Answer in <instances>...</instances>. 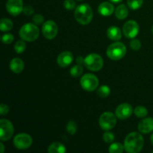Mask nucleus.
Instances as JSON below:
<instances>
[{"mask_svg":"<svg viewBox=\"0 0 153 153\" xmlns=\"http://www.w3.org/2000/svg\"><path fill=\"white\" fill-rule=\"evenodd\" d=\"M23 7L22 0H7L6 3V9L12 16H18L23 11Z\"/></svg>","mask_w":153,"mask_h":153,"instance_id":"obj_12","label":"nucleus"},{"mask_svg":"<svg viewBox=\"0 0 153 153\" xmlns=\"http://www.w3.org/2000/svg\"><path fill=\"white\" fill-rule=\"evenodd\" d=\"M13 28V22L10 19L2 18L0 22V29L1 31H10Z\"/></svg>","mask_w":153,"mask_h":153,"instance_id":"obj_21","label":"nucleus"},{"mask_svg":"<svg viewBox=\"0 0 153 153\" xmlns=\"http://www.w3.org/2000/svg\"><path fill=\"white\" fill-rule=\"evenodd\" d=\"M123 32L127 38H134L139 32V25L134 20L128 21L123 25Z\"/></svg>","mask_w":153,"mask_h":153,"instance_id":"obj_11","label":"nucleus"},{"mask_svg":"<svg viewBox=\"0 0 153 153\" xmlns=\"http://www.w3.org/2000/svg\"><path fill=\"white\" fill-rule=\"evenodd\" d=\"M78 1H82V0H78Z\"/></svg>","mask_w":153,"mask_h":153,"instance_id":"obj_41","label":"nucleus"},{"mask_svg":"<svg viewBox=\"0 0 153 153\" xmlns=\"http://www.w3.org/2000/svg\"><path fill=\"white\" fill-rule=\"evenodd\" d=\"M152 34H153V25H152Z\"/></svg>","mask_w":153,"mask_h":153,"instance_id":"obj_40","label":"nucleus"},{"mask_svg":"<svg viewBox=\"0 0 153 153\" xmlns=\"http://www.w3.org/2000/svg\"><path fill=\"white\" fill-rule=\"evenodd\" d=\"M67 151L64 144L59 142L52 143L48 148V152L49 153H64Z\"/></svg>","mask_w":153,"mask_h":153,"instance_id":"obj_20","label":"nucleus"},{"mask_svg":"<svg viewBox=\"0 0 153 153\" xmlns=\"http://www.w3.org/2000/svg\"><path fill=\"white\" fill-rule=\"evenodd\" d=\"M40 34V30L36 24L26 23L21 27L19 36L25 41L32 42L37 40Z\"/></svg>","mask_w":153,"mask_h":153,"instance_id":"obj_3","label":"nucleus"},{"mask_svg":"<svg viewBox=\"0 0 153 153\" xmlns=\"http://www.w3.org/2000/svg\"><path fill=\"white\" fill-rule=\"evenodd\" d=\"M14 40V37L12 34L7 33V34H4V35L1 37V41L4 43V44H10Z\"/></svg>","mask_w":153,"mask_h":153,"instance_id":"obj_30","label":"nucleus"},{"mask_svg":"<svg viewBox=\"0 0 153 153\" xmlns=\"http://www.w3.org/2000/svg\"><path fill=\"white\" fill-rule=\"evenodd\" d=\"M82 88L87 91H94L98 88L99 79L94 74L88 73L84 75L80 80Z\"/></svg>","mask_w":153,"mask_h":153,"instance_id":"obj_7","label":"nucleus"},{"mask_svg":"<svg viewBox=\"0 0 153 153\" xmlns=\"http://www.w3.org/2000/svg\"><path fill=\"white\" fill-rule=\"evenodd\" d=\"M132 112L133 108L131 105L128 103H123L118 105L115 114H116L117 117L119 119L126 120L130 117V116L132 114Z\"/></svg>","mask_w":153,"mask_h":153,"instance_id":"obj_13","label":"nucleus"},{"mask_svg":"<svg viewBox=\"0 0 153 153\" xmlns=\"http://www.w3.org/2000/svg\"><path fill=\"white\" fill-rule=\"evenodd\" d=\"M14 128L10 121L6 119L0 120V139L1 141H6L11 138Z\"/></svg>","mask_w":153,"mask_h":153,"instance_id":"obj_8","label":"nucleus"},{"mask_svg":"<svg viewBox=\"0 0 153 153\" xmlns=\"http://www.w3.org/2000/svg\"><path fill=\"white\" fill-rule=\"evenodd\" d=\"M43 34L48 40H52L56 37L58 31V28L57 24L52 20H48L43 24L42 28Z\"/></svg>","mask_w":153,"mask_h":153,"instance_id":"obj_10","label":"nucleus"},{"mask_svg":"<svg viewBox=\"0 0 153 153\" xmlns=\"http://www.w3.org/2000/svg\"><path fill=\"white\" fill-rule=\"evenodd\" d=\"M116 117L112 112H104L99 120V123L102 129L105 131L112 129L117 123Z\"/></svg>","mask_w":153,"mask_h":153,"instance_id":"obj_6","label":"nucleus"},{"mask_svg":"<svg viewBox=\"0 0 153 153\" xmlns=\"http://www.w3.org/2000/svg\"><path fill=\"white\" fill-rule=\"evenodd\" d=\"M134 113L136 117L139 118H143L146 117L148 114V110L144 107V106L139 105L134 108Z\"/></svg>","mask_w":153,"mask_h":153,"instance_id":"obj_23","label":"nucleus"},{"mask_svg":"<svg viewBox=\"0 0 153 153\" xmlns=\"http://www.w3.org/2000/svg\"><path fill=\"white\" fill-rule=\"evenodd\" d=\"M102 138L103 140H104L106 143H112V142L114 140L115 137L114 134L113 133L110 132V131H107V132L104 133Z\"/></svg>","mask_w":153,"mask_h":153,"instance_id":"obj_29","label":"nucleus"},{"mask_svg":"<svg viewBox=\"0 0 153 153\" xmlns=\"http://www.w3.org/2000/svg\"><path fill=\"white\" fill-rule=\"evenodd\" d=\"M23 13L26 16H30V15L33 14V13H34V8L31 5H25L23 7Z\"/></svg>","mask_w":153,"mask_h":153,"instance_id":"obj_34","label":"nucleus"},{"mask_svg":"<svg viewBox=\"0 0 153 153\" xmlns=\"http://www.w3.org/2000/svg\"><path fill=\"white\" fill-rule=\"evenodd\" d=\"M111 1H112V2L114 3H118V2H120L122 0H110Z\"/></svg>","mask_w":153,"mask_h":153,"instance_id":"obj_38","label":"nucleus"},{"mask_svg":"<svg viewBox=\"0 0 153 153\" xmlns=\"http://www.w3.org/2000/svg\"><path fill=\"white\" fill-rule=\"evenodd\" d=\"M32 20L36 25H40L43 22L44 19H43V16L41 14H35L33 16Z\"/></svg>","mask_w":153,"mask_h":153,"instance_id":"obj_33","label":"nucleus"},{"mask_svg":"<svg viewBox=\"0 0 153 153\" xmlns=\"http://www.w3.org/2000/svg\"><path fill=\"white\" fill-rule=\"evenodd\" d=\"M76 62H77L78 64H80V65L85 64V58H82V56H79L76 58Z\"/></svg>","mask_w":153,"mask_h":153,"instance_id":"obj_36","label":"nucleus"},{"mask_svg":"<svg viewBox=\"0 0 153 153\" xmlns=\"http://www.w3.org/2000/svg\"><path fill=\"white\" fill-rule=\"evenodd\" d=\"M75 18L79 23L82 25H88L93 19V10L88 4H82L78 6L75 10Z\"/></svg>","mask_w":153,"mask_h":153,"instance_id":"obj_2","label":"nucleus"},{"mask_svg":"<svg viewBox=\"0 0 153 153\" xmlns=\"http://www.w3.org/2000/svg\"><path fill=\"white\" fill-rule=\"evenodd\" d=\"M111 94V89L107 85H102L97 90V94L102 98H105L108 97Z\"/></svg>","mask_w":153,"mask_h":153,"instance_id":"obj_24","label":"nucleus"},{"mask_svg":"<svg viewBox=\"0 0 153 153\" xmlns=\"http://www.w3.org/2000/svg\"><path fill=\"white\" fill-rule=\"evenodd\" d=\"M138 130L143 134H148L153 131V118L147 117L139 123L137 126Z\"/></svg>","mask_w":153,"mask_h":153,"instance_id":"obj_15","label":"nucleus"},{"mask_svg":"<svg viewBox=\"0 0 153 153\" xmlns=\"http://www.w3.org/2000/svg\"><path fill=\"white\" fill-rule=\"evenodd\" d=\"M151 143H152V144L153 145V134L151 135Z\"/></svg>","mask_w":153,"mask_h":153,"instance_id":"obj_39","label":"nucleus"},{"mask_svg":"<svg viewBox=\"0 0 153 153\" xmlns=\"http://www.w3.org/2000/svg\"><path fill=\"white\" fill-rule=\"evenodd\" d=\"M114 5L111 2H108V1H104V2L101 3L98 7V11L100 14L104 16L111 15L114 13Z\"/></svg>","mask_w":153,"mask_h":153,"instance_id":"obj_16","label":"nucleus"},{"mask_svg":"<svg viewBox=\"0 0 153 153\" xmlns=\"http://www.w3.org/2000/svg\"><path fill=\"white\" fill-rule=\"evenodd\" d=\"M0 146H1V153H3L4 152V144H3L2 142H1V143H0Z\"/></svg>","mask_w":153,"mask_h":153,"instance_id":"obj_37","label":"nucleus"},{"mask_svg":"<svg viewBox=\"0 0 153 153\" xmlns=\"http://www.w3.org/2000/svg\"><path fill=\"white\" fill-rule=\"evenodd\" d=\"M102 58L96 53L90 54L85 58V65L88 70L94 72L100 71L103 67Z\"/></svg>","mask_w":153,"mask_h":153,"instance_id":"obj_5","label":"nucleus"},{"mask_svg":"<svg viewBox=\"0 0 153 153\" xmlns=\"http://www.w3.org/2000/svg\"><path fill=\"white\" fill-rule=\"evenodd\" d=\"M73 60V55L69 51H65L60 54L58 56L57 62L61 67H67L70 65Z\"/></svg>","mask_w":153,"mask_h":153,"instance_id":"obj_14","label":"nucleus"},{"mask_svg":"<svg viewBox=\"0 0 153 153\" xmlns=\"http://www.w3.org/2000/svg\"><path fill=\"white\" fill-rule=\"evenodd\" d=\"M82 73H83V67L80 64H76V65L73 66L71 69H70V73L71 75V76L75 78L79 77L80 76H82Z\"/></svg>","mask_w":153,"mask_h":153,"instance_id":"obj_22","label":"nucleus"},{"mask_svg":"<svg viewBox=\"0 0 153 153\" xmlns=\"http://www.w3.org/2000/svg\"><path fill=\"white\" fill-rule=\"evenodd\" d=\"M66 129H67V132L71 135H73L76 133L78 129V126L76 122L74 121H69L68 123L66 126Z\"/></svg>","mask_w":153,"mask_h":153,"instance_id":"obj_26","label":"nucleus"},{"mask_svg":"<svg viewBox=\"0 0 153 153\" xmlns=\"http://www.w3.org/2000/svg\"><path fill=\"white\" fill-rule=\"evenodd\" d=\"M64 6L67 10H73L76 7V1L74 0H64Z\"/></svg>","mask_w":153,"mask_h":153,"instance_id":"obj_32","label":"nucleus"},{"mask_svg":"<svg viewBox=\"0 0 153 153\" xmlns=\"http://www.w3.org/2000/svg\"><path fill=\"white\" fill-rule=\"evenodd\" d=\"M126 53V47L121 42H115L111 43L108 47L106 52L108 57L114 61L122 59L125 56Z\"/></svg>","mask_w":153,"mask_h":153,"instance_id":"obj_4","label":"nucleus"},{"mask_svg":"<svg viewBox=\"0 0 153 153\" xmlns=\"http://www.w3.org/2000/svg\"><path fill=\"white\" fill-rule=\"evenodd\" d=\"M143 3V0H127L128 7L132 10H137L140 8Z\"/></svg>","mask_w":153,"mask_h":153,"instance_id":"obj_27","label":"nucleus"},{"mask_svg":"<svg viewBox=\"0 0 153 153\" xmlns=\"http://www.w3.org/2000/svg\"><path fill=\"white\" fill-rule=\"evenodd\" d=\"M13 144L18 149H26L32 144V138L26 133H20L13 138Z\"/></svg>","mask_w":153,"mask_h":153,"instance_id":"obj_9","label":"nucleus"},{"mask_svg":"<svg viewBox=\"0 0 153 153\" xmlns=\"http://www.w3.org/2000/svg\"><path fill=\"white\" fill-rule=\"evenodd\" d=\"M25 48H26V44L24 42V40H18L14 45V50L18 54L24 52V51L25 50Z\"/></svg>","mask_w":153,"mask_h":153,"instance_id":"obj_28","label":"nucleus"},{"mask_svg":"<svg viewBox=\"0 0 153 153\" xmlns=\"http://www.w3.org/2000/svg\"><path fill=\"white\" fill-rule=\"evenodd\" d=\"M107 36L110 40L117 41L122 37V32L117 26H111L107 30Z\"/></svg>","mask_w":153,"mask_h":153,"instance_id":"obj_18","label":"nucleus"},{"mask_svg":"<svg viewBox=\"0 0 153 153\" xmlns=\"http://www.w3.org/2000/svg\"><path fill=\"white\" fill-rule=\"evenodd\" d=\"M130 47L134 51H137L140 49L141 47V43L139 40L137 39H132V40L130 41Z\"/></svg>","mask_w":153,"mask_h":153,"instance_id":"obj_31","label":"nucleus"},{"mask_svg":"<svg viewBox=\"0 0 153 153\" xmlns=\"http://www.w3.org/2000/svg\"><path fill=\"white\" fill-rule=\"evenodd\" d=\"M128 10L126 6L123 4H121L117 7L115 10V16L119 19H124L128 16Z\"/></svg>","mask_w":153,"mask_h":153,"instance_id":"obj_19","label":"nucleus"},{"mask_svg":"<svg viewBox=\"0 0 153 153\" xmlns=\"http://www.w3.org/2000/svg\"><path fill=\"white\" fill-rule=\"evenodd\" d=\"M125 149L123 145L120 143H114L109 147V152L111 153H122Z\"/></svg>","mask_w":153,"mask_h":153,"instance_id":"obj_25","label":"nucleus"},{"mask_svg":"<svg viewBox=\"0 0 153 153\" xmlns=\"http://www.w3.org/2000/svg\"><path fill=\"white\" fill-rule=\"evenodd\" d=\"M9 112V107L5 104H1L0 105V114L5 115Z\"/></svg>","mask_w":153,"mask_h":153,"instance_id":"obj_35","label":"nucleus"},{"mask_svg":"<svg viewBox=\"0 0 153 153\" xmlns=\"http://www.w3.org/2000/svg\"><path fill=\"white\" fill-rule=\"evenodd\" d=\"M24 62L22 59L18 58H15L12 59L10 62V69L11 71L15 73H19L23 70Z\"/></svg>","mask_w":153,"mask_h":153,"instance_id":"obj_17","label":"nucleus"},{"mask_svg":"<svg viewBox=\"0 0 153 153\" xmlns=\"http://www.w3.org/2000/svg\"><path fill=\"white\" fill-rule=\"evenodd\" d=\"M144 144L143 137L140 133L131 132L126 136L124 147L128 153H138L142 150Z\"/></svg>","mask_w":153,"mask_h":153,"instance_id":"obj_1","label":"nucleus"}]
</instances>
